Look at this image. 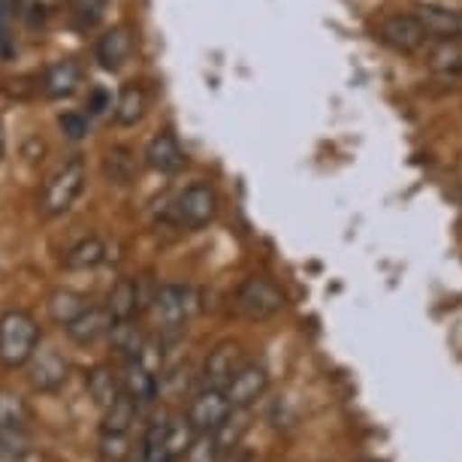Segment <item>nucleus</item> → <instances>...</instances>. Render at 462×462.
Segmentation results:
<instances>
[{
  "label": "nucleus",
  "mask_w": 462,
  "mask_h": 462,
  "mask_svg": "<svg viewBox=\"0 0 462 462\" xmlns=\"http://www.w3.org/2000/svg\"><path fill=\"white\" fill-rule=\"evenodd\" d=\"M85 181H88V167L79 154H73L46 179V185L40 190L37 208L42 217H60L76 206V199L82 197Z\"/></svg>",
  "instance_id": "nucleus-1"
},
{
  "label": "nucleus",
  "mask_w": 462,
  "mask_h": 462,
  "mask_svg": "<svg viewBox=\"0 0 462 462\" xmlns=\"http://www.w3.org/2000/svg\"><path fill=\"white\" fill-rule=\"evenodd\" d=\"M40 347V327L28 311H4L0 315V365L22 369Z\"/></svg>",
  "instance_id": "nucleus-2"
},
{
  "label": "nucleus",
  "mask_w": 462,
  "mask_h": 462,
  "mask_svg": "<svg viewBox=\"0 0 462 462\" xmlns=\"http://www.w3.org/2000/svg\"><path fill=\"white\" fill-rule=\"evenodd\" d=\"M236 315L251 320V324H263V320L275 318L278 311L287 305V296L284 291L278 287L273 278L266 275H251L242 282V287L236 291Z\"/></svg>",
  "instance_id": "nucleus-3"
},
{
  "label": "nucleus",
  "mask_w": 462,
  "mask_h": 462,
  "mask_svg": "<svg viewBox=\"0 0 462 462\" xmlns=\"http://www.w3.org/2000/svg\"><path fill=\"white\" fill-rule=\"evenodd\" d=\"M374 40L396 55H417L430 46V33L423 31L420 19L411 13H387L374 22Z\"/></svg>",
  "instance_id": "nucleus-4"
},
{
  "label": "nucleus",
  "mask_w": 462,
  "mask_h": 462,
  "mask_svg": "<svg viewBox=\"0 0 462 462\" xmlns=\"http://www.w3.org/2000/svg\"><path fill=\"white\" fill-rule=\"evenodd\" d=\"M215 215H217V194L206 181L188 185L170 206V221L185 233L203 230L206 224L215 221Z\"/></svg>",
  "instance_id": "nucleus-5"
},
{
  "label": "nucleus",
  "mask_w": 462,
  "mask_h": 462,
  "mask_svg": "<svg viewBox=\"0 0 462 462\" xmlns=\"http://www.w3.org/2000/svg\"><path fill=\"white\" fill-rule=\"evenodd\" d=\"M152 311L163 329H181L199 311V293L190 284H163L154 293Z\"/></svg>",
  "instance_id": "nucleus-6"
},
{
  "label": "nucleus",
  "mask_w": 462,
  "mask_h": 462,
  "mask_svg": "<svg viewBox=\"0 0 462 462\" xmlns=\"http://www.w3.org/2000/svg\"><path fill=\"white\" fill-rule=\"evenodd\" d=\"M143 163L152 172H161V176H176V172L188 167V152L181 148L179 136L172 130H161V134L148 139Z\"/></svg>",
  "instance_id": "nucleus-7"
},
{
  "label": "nucleus",
  "mask_w": 462,
  "mask_h": 462,
  "mask_svg": "<svg viewBox=\"0 0 462 462\" xmlns=\"http://www.w3.org/2000/svg\"><path fill=\"white\" fill-rule=\"evenodd\" d=\"M230 414H233L230 399H226L224 390H215V387L199 390L188 408V420L197 432H215Z\"/></svg>",
  "instance_id": "nucleus-8"
},
{
  "label": "nucleus",
  "mask_w": 462,
  "mask_h": 462,
  "mask_svg": "<svg viewBox=\"0 0 462 462\" xmlns=\"http://www.w3.org/2000/svg\"><path fill=\"white\" fill-rule=\"evenodd\" d=\"M245 365L242 347L236 342H221L215 351H208L206 365H203V387L226 390V383L236 378V372Z\"/></svg>",
  "instance_id": "nucleus-9"
},
{
  "label": "nucleus",
  "mask_w": 462,
  "mask_h": 462,
  "mask_svg": "<svg viewBox=\"0 0 462 462\" xmlns=\"http://www.w3.org/2000/svg\"><path fill=\"white\" fill-rule=\"evenodd\" d=\"M269 387V372L263 369V365L257 363H245L242 369L236 372V378H233L230 383H226V399H230L233 408H248L257 402V399H263Z\"/></svg>",
  "instance_id": "nucleus-10"
},
{
  "label": "nucleus",
  "mask_w": 462,
  "mask_h": 462,
  "mask_svg": "<svg viewBox=\"0 0 462 462\" xmlns=\"http://www.w3.org/2000/svg\"><path fill=\"white\" fill-rule=\"evenodd\" d=\"M414 15L430 33V42H462V10L457 6H417Z\"/></svg>",
  "instance_id": "nucleus-11"
},
{
  "label": "nucleus",
  "mask_w": 462,
  "mask_h": 462,
  "mask_svg": "<svg viewBox=\"0 0 462 462\" xmlns=\"http://www.w3.org/2000/svg\"><path fill=\"white\" fill-rule=\"evenodd\" d=\"M112 327H116V318H112V311L106 305H91V309H85L76 320H69L64 327V333L69 342L88 347L94 342H100V338H106L112 333Z\"/></svg>",
  "instance_id": "nucleus-12"
},
{
  "label": "nucleus",
  "mask_w": 462,
  "mask_h": 462,
  "mask_svg": "<svg viewBox=\"0 0 462 462\" xmlns=\"http://www.w3.org/2000/svg\"><path fill=\"white\" fill-rule=\"evenodd\" d=\"M28 381L40 393H51L67 381V360L55 347H37V354L28 363Z\"/></svg>",
  "instance_id": "nucleus-13"
},
{
  "label": "nucleus",
  "mask_w": 462,
  "mask_h": 462,
  "mask_svg": "<svg viewBox=\"0 0 462 462\" xmlns=\"http://www.w3.org/2000/svg\"><path fill=\"white\" fill-rule=\"evenodd\" d=\"M82 85V67L73 58L55 60L51 67H46V73L40 76V91L46 100H67L79 91Z\"/></svg>",
  "instance_id": "nucleus-14"
},
{
  "label": "nucleus",
  "mask_w": 462,
  "mask_h": 462,
  "mask_svg": "<svg viewBox=\"0 0 462 462\" xmlns=\"http://www.w3.org/2000/svg\"><path fill=\"white\" fill-rule=\"evenodd\" d=\"M130 51H134V37H130L127 28H109L94 42V60H97L106 73H118L130 60Z\"/></svg>",
  "instance_id": "nucleus-15"
},
{
  "label": "nucleus",
  "mask_w": 462,
  "mask_h": 462,
  "mask_svg": "<svg viewBox=\"0 0 462 462\" xmlns=\"http://www.w3.org/2000/svg\"><path fill=\"white\" fill-rule=\"evenodd\" d=\"M121 383H125V393L134 396L139 405L154 402V396H158V374H154L152 365L139 360V356L127 360L125 372H121Z\"/></svg>",
  "instance_id": "nucleus-16"
},
{
  "label": "nucleus",
  "mask_w": 462,
  "mask_h": 462,
  "mask_svg": "<svg viewBox=\"0 0 462 462\" xmlns=\"http://www.w3.org/2000/svg\"><path fill=\"white\" fill-rule=\"evenodd\" d=\"M148 112V94L143 85L127 82L125 88L116 94V109H112V121L118 127H136Z\"/></svg>",
  "instance_id": "nucleus-17"
},
{
  "label": "nucleus",
  "mask_w": 462,
  "mask_h": 462,
  "mask_svg": "<svg viewBox=\"0 0 462 462\" xmlns=\"http://www.w3.org/2000/svg\"><path fill=\"white\" fill-rule=\"evenodd\" d=\"M106 309L112 311L116 324H118V320H134L139 311L145 309V302H143V284H139L136 278H121V282L112 287Z\"/></svg>",
  "instance_id": "nucleus-18"
},
{
  "label": "nucleus",
  "mask_w": 462,
  "mask_h": 462,
  "mask_svg": "<svg viewBox=\"0 0 462 462\" xmlns=\"http://www.w3.org/2000/svg\"><path fill=\"white\" fill-rule=\"evenodd\" d=\"M103 260H106V245L97 236H85L67 248L64 269H69V273H88V269H97Z\"/></svg>",
  "instance_id": "nucleus-19"
},
{
  "label": "nucleus",
  "mask_w": 462,
  "mask_h": 462,
  "mask_svg": "<svg viewBox=\"0 0 462 462\" xmlns=\"http://www.w3.org/2000/svg\"><path fill=\"white\" fill-rule=\"evenodd\" d=\"M85 383H88V396L97 402L103 411L116 402V399L125 393V383H121V374H116L112 369H106V365H97V369L88 372V378H85Z\"/></svg>",
  "instance_id": "nucleus-20"
},
{
  "label": "nucleus",
  "mask_w": 462,
  "mask_h": 462,
  "mask_svg": "<svg viewBox=\"0 0 462 462\" xmlns=\"http://www.w3.org/2000/svg\"><path fill=\"white\" fill-rule=\"evenodd\" d=\"M103 179L109 181V185L116 188H125L130 181L136 179V158L134 152L125 145H116L106 152V158H103Z\"/></svg>",
  "instance_id": "nucleus-21"
},
{
  "label": "nucleus",
  "mask_w": 462,
  "mask_h": 462,
  "mask_svg": "<svg viewBox=\"0 0 462 462\" xmlns=\"http://www.w3.org/2000/svg\"><path fill=\"white\" fill-rule=\"evenodd\" d=\"M136 414H139V402H136L134 396L121 393L116 402L106 408V414H103V432L127 435L130 426L136 423Z\"/></svg>",
  "instance_id": "nucleus-22"
},
{
  "label": "nucleus",
  "mask_w": 462,
  "mask_h": 462,
  "mask_svg": "<svg viewBox=\"0 0 462 462\" xmlns=\"http://www.w3.org/2000/svg\"><path fill=\"white\" fill-rule=\"evenodd\" d=\"M85 309H91V305L76 291H55L49 296V315H51V320H58L60 327H67L69 320H76Z\"/></svg>",
  "instance_id": "nucleus-23"
},
{
  "label": "nucleus",
  "mask_w": 462,
  "mask_h": 462,
  "mask_svg": "<svg viewBox=\"0 0 462 462\" xmlns=\"http://www.w3.org/2000/svg\"><path fill=\"white\" fill-rule=\"evenodd\" d=\"M143 462H172L170 453V420H154L143 441Z\"/></svg>",
  "instance_id": "nucleus-24"
},
{
  "label": "nucleus",
  "mask_w": 462,
  "mask_h": 462,
  "mask_svg": "<svg viewBox=\"0 0 462 462\" xmlns=\"http://www.w3.org/2000/svg\"><path fill=\"white\" fill-rule=\"evenodd\" d=\"M106 6L109 0H69V22H73L76 31L88 33L103 22Z\"/></svg>",
  "instance_id": "nucleus-25"
},
{
  "label": "nucleus",
  "mask_w": 462,
  "mask_h": 462,
  "mask_svg": "<svg viewBox=\"0 0 462 462\" xmlns=\"http://www.w3.org/2000/svg\"><path fill=\"white\" fill-rule=\"evenodd\" d=\"M109 338H112V345H116L118 351L127 356V360L139 356V354H143V347L148 345L145 336L139 333V324H134V320H118V324L112 327Z\"/></svg>",
  "instance_id": "nucleus-26"
},
{
  "label": "nucleus",
  "mask_w": 462,
  "mask_h": 462,
  "mask_svg": "<svg viewBox=\"0 0 462 462\" xmlns=\"http://www.w3.org/2000/svg\"><path fill=\"white\" fill-rule=\"evenodd\" d=\"M430 67L441 76H459L462 73V42H435V51L430 55Z\"/></svg>",
  "instance_id": "nucleus-27"
},
{
  "label": "nucleus",
  "mask_w": 462,
  "mask_h": 462,
  "mask_svg": "<svg viewBox=\"0 0 462 462\" xmlns=\"http://www.w3.org/2000/svg\"><path fill=\"white\" fill-rule=\"evenodd\" d=\"M58 130L69 143H82L91 134V116H85V112H64V116H58Z\"/></svg>",
  "instance_id": "nucleus-28"
},
{
  "label": "nucleus",
  "mask_w": 462,
  "mask_h": 462,
  "mask_svg": "<svg viewBox=\"0 0 462 462\" xmlns=\"http://www.w3.org/2000/svg\"><path fill=\"white\" fill-rule=\"evenodd\" d=\"M197 430L190 426V420H170V453H172V459H179V457H188V450H190V444L197 441Z\"/></svg>",
  "instance_id": "nucleus-29"
},
{
  "label": "nucleus",
  "mask_w": 462,
  "mask_h": 462,
  "mask_svg": "<svg viewBox=\"0 0 462 462\" xmlns=\"http://www.w3.org/2000/svg\"><path fill=\"white\" fill-rule=\"evenodd\" d=\"M217 457H221V444L212 432H199L188 450V462H217Z\"/></svg>",
  "instance_id": "nucleus-30"
},
{
  "label": "nucleus",
  "mask_w": 462,
  "mask_h": 462,
  "mask_svg": "<svg viewBox=\"0 0 462 462\" xmlns=\"http://www.w3.org/2000/svg\"><path fill=\"white\" fill-rule=\"evenodd\" d=\"M85 109H88L91 118L112 116V109H116V97H112L109 88H103V85H94V88L88 91V103H85Z\"/></svg>",
  "instance_id": "nucleus-31"
},
{
  "label": "nucleus",
  "mask_w": 462,
  "mask_h": 462,
  "mask_svg": "<svg viewBox=\"0 0 462 462\" xmlns=\"http://www.w3.org/2000/svg\"><path fill=\"white\" fill-rule=\"evenodd\" d=\"M127 457V435H112L103 432L100 441V459L103 462H125Z\"/></svg>",
  "instance_id": "nucleus-32"
},
{
  "label": "nucleus",
  "mask_w": 462,
  "mask_h": 462,
  "mask_svg": "<svg viewBox=\"0 0 462 462\" xmlns=\"http://www.w3.org/2000/svg\"><path fill=\"white\" fill-rule=\"evenodd\" d=\"M10 19H13L10 4H6V0H0V42L6 40V28H10Z\"/></svg>",
  "instance_id": "nucleus-33"
},
{
  "label": "nucleus",
  "mask_w": 462,
  "mask_h": 462,
  "mask_svg": "<svg viewBox=\"0 0 462 462\" xmlns=\"http://www.w3.org/2000/svg\"><path fill=\"white\" fill-rule=\"evenodd\" d=\"M6 158V127H4V121H0V161Z\"/></svg>",
  "instance_id": "nucleus-34"
},
{
  "label": "nucleus",
  "mask_w": 462,
  "mask_h": 462,
  "mask_svg": "<svg viewBox=\"0 0 462 462\" xmlns=\"http://www.w3.org/2000/svg\"><path fill=\"white\" fill-rule=\"evenodd\" d=\"M459 217H462V197H459Z\"/></svg>",
  "instance_id": "nucleus-35"
},
{
  "label": "nucleus",
  "mask_w": 462,
  "mask_h": 462,
  "mask_svg": "<svg viewBox=\"0 0 462 462\" xmlns=\"http://www.w3.org/2000/svg\"><path fill=\"white\" fill-rule=\"evenodd\" d=\"M363 462H378V459H363Z\"/></svg>",
  "instance_id": "nucleus-36"
}]
</instances>
